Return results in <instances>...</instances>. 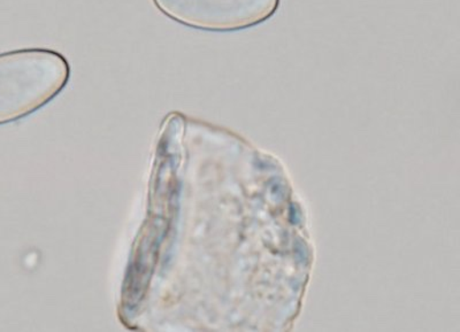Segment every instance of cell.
I'll return each mask as SVG.
<instances>
[{"label":"cell","instance_id":"cell-1","mask_svg":"<svg viewBox=\"0 0 460 332\" xmlns=\"http://www.w3.org/2000/svg\"><path fill=\"white\" fill-rule=\"evenodd\" d=\"M71 72L65 56L51 48L0 55V125L20 120L55 100Z\"/></svg>","mask_w":460,"mask_h":332},{"label":"cell","instance_id":"cell-2","mask_svg":"<svg viewBox=\"0 0 460 332\" xmlns=\"http://www.w3.org/2000/svg\"><path fill=\"white\" fill-rule=\"evenodd\" d=\"M168 18L194 30L235 31L258 26L277 13L280 0H154Z\"/></svg>","mask_w":460,"mask_h":332}]
</instances>
